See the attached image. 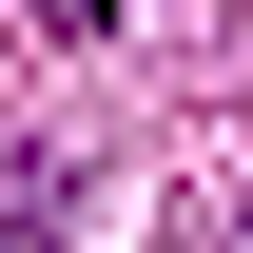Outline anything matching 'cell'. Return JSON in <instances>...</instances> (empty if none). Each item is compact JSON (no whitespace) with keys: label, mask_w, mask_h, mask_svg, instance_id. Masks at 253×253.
I'll return each instance as SVG.
<instances>
[{"label":"cell","mask_w":253,"mask_h":253,"mask_svg":"<svg viewBox=\"0 0 253 253\" xmlns=\"http://www.w3.org/2000/svg\"><path fill=\"white\" fill-rule=\"evenodd\" d=\"M59 214H78V156H0V253H59Z\"/></svg>","instance_id":"obj_1"},{"label":"cell","mask_w":253,"mask_h":253,"mask_svg":"<svg viewBox=\"0 0 253 253\" xmlns=\"http://www.w3.org/2000/svg\"><path fill=\"white\" fill-rule=\"evenodd\" d=\"M39 20H59V39H97V20H117V0H39Z\"/></svg>","instance_id":"obj_2"}]
</instances>
